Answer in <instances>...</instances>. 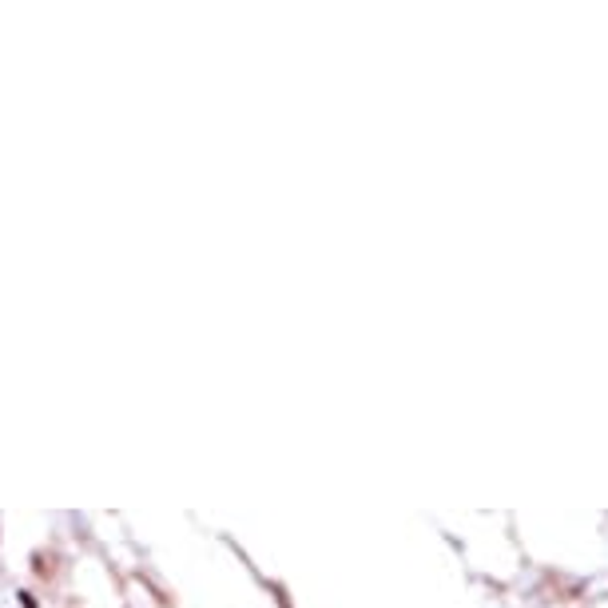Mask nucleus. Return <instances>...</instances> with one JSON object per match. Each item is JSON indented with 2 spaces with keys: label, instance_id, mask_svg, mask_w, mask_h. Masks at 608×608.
<instances>
[]
</instances>
